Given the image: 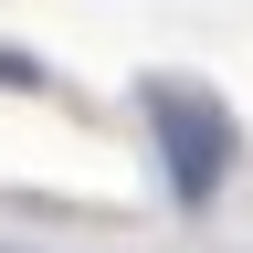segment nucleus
<instances>
[{"instance_id":"f257e3e1","label":"nucleus","mask_w":253,"mask_h":253,"mask_svg":"<svg viewBox=\"0 0 253 253\" xmlns=\"http://www.w3.org/2000/svg\"><path fill=\"white\" fill-rule=\"evenodd\" d=\"M148 116H158V158H169V190H179V211H211V190L232 179V106L221 95H190V84H148Z\"/></svg>"}]
</instances>
